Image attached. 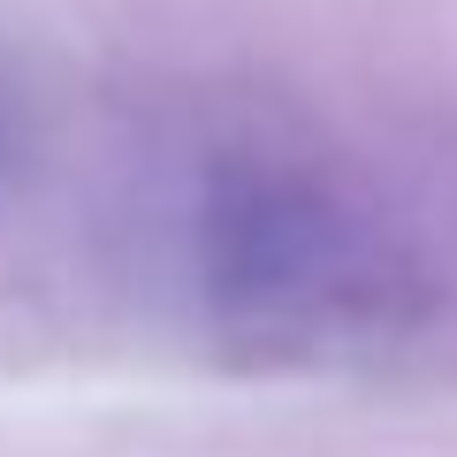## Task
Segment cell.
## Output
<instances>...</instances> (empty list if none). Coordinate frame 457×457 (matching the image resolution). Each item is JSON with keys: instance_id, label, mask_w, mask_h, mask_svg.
<instances>
[{"instance_id": "1", "label": "cell", "mask_w": 457, "mask_h": 457, "mask_svg": "<svg viewBox=\"0 0 457 457\" xmlns=\"http://www.w3.org/2000/svg\"><path fill=\"white\" fill-rule=\"evenodd\" d=\"M198 290L237 343L336 351L404 328L420 275L328 168L237 153L198 198Z\"/></svg>"}, {"instance_id": "2", "label": "cell", "mask_w": 457, "mask_h": 457, "mask_svg": "<svg viewBox=\"0 0 457 457\" xmlns=\"http://www.w3.org/2000/svg\"><path fill=\"white\" fill-rule=\"evenodd\" d=\"M0 161H8V114H0Z\"/></svg>"}]
</instances>
